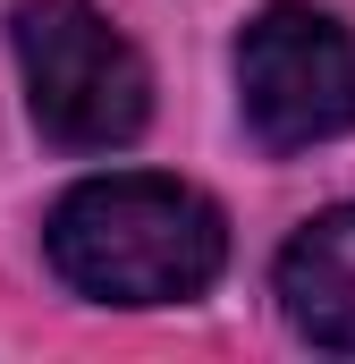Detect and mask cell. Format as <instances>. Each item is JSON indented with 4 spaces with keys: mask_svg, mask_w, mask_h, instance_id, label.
Here are the masks:
<instances>
[{
    "mask_svg": "<svg viewBox=\"0 0 355 364\" xmlns=\"http://www.w3.org/2000/svg\"><path fill=\"white\" fill-rule=\"evenodd\" d=\"M51 272L93 305H186L229 263V220L212 195L153 170H110L60 195L51 229Z\"/></svg>",
    "mask_w": 355,
    "mask_h": 364,
    "instance_id": "obj_1",
    "label": "cell"
},
{
    "mask_svg": "<svg viewBox=\"0 0 355 364\" xmlns=\"http://www.w3.org/2000/svg\"><path fill=\"white\" fill-rule=\"evenodd\" d=\"M17 77L26 110L60 153H119L153 119L144 51L93 0H26L17 9Z\"/></svg>",
    "mask_w": 355,
    "mask_h": 364,
    "instance_id": "obj_2",
    "label": "cell"
},
{
    "mask_svg": "<svg viewBox=\"0 0 355 364\" xmlns=\"http://www.w3.org/2000/svg\"><path fill=\"white\" fill-rule=\"evenodd\" d=\"M237 102L271 153H305L355 127V34L330 9L271 0L237 34Z\"/></svg>",
    "mask_w": 355,
    "mask_h": 364,
    "instance_id": "obj_3",
    "label": "cell"
},
{
    "mask_svg": "<svg viewBox=\"0 0 355 364\" xmlns=\"http://www.w3.org/2000/svg\"><path fill=\"white\" fill-rule=\"evenodd\" d=\"M279 305L313 348L355 356V203L305 220L279 255Z\"/></svg>",
    "mask_w": 355,
    "mask_h": 364,
    "instance_id": "obj_4",
    "label": "cell"
}]
</instances>
